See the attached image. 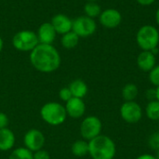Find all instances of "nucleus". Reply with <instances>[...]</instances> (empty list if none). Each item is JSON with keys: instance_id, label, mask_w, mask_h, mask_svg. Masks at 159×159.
Returning <instances> with one entry per match:
<instances>
[{"instance_id": "f257e3e1", "label": "nucleus", "mask_w": 159, "mask_h": 159, "mask_svg": "<svg viewBox=\"0 0 159 159\" xmlns=\"http://www.w3.org/2000/svg\"><path fill=\"white\" fill-rule=\"evenodd\" d=\"M30 61L41 73H52L61 66V55L52 45L38 44L30 54Z\"/></svg>"}, {"instance_id": "f03ea898", "label": "nucleus", "mask_w": 159, "mask_h": 159, "mask_svg": "<svg viewBox=\"0 0 159 159\" xmlns=\"http://www.w3.org/2000/svg\"><path fill=\"white\" fill-rule=\"evenodd\" d=\"M116 153V144L108 136L99 135L89 142V154L92 159H114Z\"/></svg>"}, {"instance_id": "7ed1b4c3", "label": "nucleus", "mask_w": 159, "mask_h": 159, "mask_svg": "<svg viewBox=\"0 0 159 159\" xmlns=\"http://www.w3.org/2000/svg\"><path fill=\"white\" fill-rule=\"evenodd\" d=\"M40 116L44 122L50 126H60L63 124L67 117L65 107L56 102L45 103L40 109Z\"/></svg>"}, {"instance_id": "20e7f679", "label": "nucleus", "mask_w": 159, "mask_h": 159, "mask_svg": "<svg viewBox=\"0 0 159 159\" xmlns=\"http://www.w3.org/2000/svg\"><path fill=\"white\" fill-rule=\"evenodd\" d=\"M136 42L143 50L152 51L158 47L159 31L153 25H143L137 32Z\"/></svg>"}, {"instance_id": "39448f33", "label": "nucleus", "mask_w": 159, "mask_h": 159, "mask_svg": "<svg viewBox=\"0 0 159 159\" xmlns=\"http://www.w3.org/2000/svg\"><path fill=\"white\" fill-rule=\"evenodd\" d=\"M38 44L37 34L29 30L18 32L12 38L13 47L20 51H32Z\"/></svg>"}, {"instance_id": "423d86ee", "label": "nucleus", "mask_w": 159, "mask_h": 159, "mask_svg": "<svg viewBox=\"0 0 159 159\" xmlns=\"http://www.w3.org/2000/svg\"><path fill=\"white\" fill-rule=\"evenodd\" d=\"M102 129V121L94 116H87L80 125V134L85 141H91L101 135Z\"/></svg>"}, {"instance_id": "0eeeda50", "label": "nucleus", "mask_w": 159, "mask_h": 159, "mask_svg": "<svg viewBox=\"0 0 159 159\" xmlns=\"http://www.w3.org/2000/svg\"><path fill=\"white\" fill-rule=\"evenodd\" d=\"M97 30V24L94 19L88 16H81L73 20L72 31L75 32L79 37H89L92 35Z\"/></svg>"}, {"instance_id": "6e6552de", "label": "nucleus", "mask_w": 159, "mask_h": 159, "mask_svg": "<svg viewBox=\"0 0 159 159\" xmlns=\"http://www.w3.org/2000/svg\"><path fill=\"white\" fill-rule=\"evenodd\" d=\"M121 117L129 124L138 123L143 116V109L136 102H125L120 107Z\"/></svg>"}, {"instance_id": "1a4fd4ad", "label": "nucleus", "mask_w": 159, "mask_h": 159, "mask_svg": "<svg viewBox=\"0 0 159 159\" xmlns=\"http://www.w3.org/2000/svg\"><path fill=\"white\" fill-rule=\"evenodd\" d=\"M23 143L25 147L31 152H36L43 149L46 143V138L43 132L39 129H31L25 133Z\"/></svg>"}, {"instance_id": "9d476101", "label": "nucleus", "mask_w": 159, "mask_h": 159, "mask_svg": "<svg viewBox=\"0 0 159 159\" xmlns=\"http://www.w3.org/2000/svg\"><path fill=\"white\" fill-rule=\"evenodd\" d=\"M101 24L108 29H114L117 27L122 21V14L116 8H107L102 11L99 16Z\"/></svg>"}, {"instance_id": "9b49d317", "label": "nucleus", "mask_w": 159, "mask_h": 159, "mask_svg": "<svg viewBox=\"0 0 159 159\" xmlns=\"http://www.w3.org/2000/svg\"><path fill=\"white\" fill-rule=\"evenodd\" d=\"M65 110L67 116L72 118H80L85 115L86 112V104L82 99L73 97L65 103Z\"/></svg>"}, {"instance_id": "f8f14e48", "label": "nucleus", "mask_w": 159, "mask_h": 159, "mask_svg": "<svg viewBox=\"0 0 159 159\" xmlns=\"http://www.w3.org/2000/svg\"><path fill=\"white\" fill-rule=\"evenodd\" d=\"M36 34L38 37L39 44L51 45L56 38L57 33L51 22H44L39 26Z\"/></svg>"}, {"instance_id": "ddd939ff", "label": "nucleus", "mask_w": 159, "mask_h": 159, "mask_svg": "<svg viewBox=\"0 0 159 159\" xmlns=\"http://www.w3.org/2000/svg\"><path fill=\"white\" fill-rule=\"evenodd\" d=\"M51 24L53 25L56 33L61 34H64L72 31L73 28V20L64 14H56L51 20Z\"/></svg>"}, {"instance_id": "4468645a", "label": "nucleus", "mask_w": 159, "mask_h": 159, "mask_svg": "<svg viewBox=\"0 0 159 159\" xmlns=\"http://www.w3.org/2000/svg\"><path fill=\"white\" fill-rule=\"evenodd\" d=\"M138 67L143 72H150L156 66V55L152 51L143 50L137 58Z\"/></svg>"}, {"instance_id": "2eb2a0df", "label": "nucleus", "mask_w": 159, "mask_h": 159, "mask_svg": "<svg viewBox=\"0 0 159 159\" xmlns=\"http://www.w3.org/2000/svg\"><path fill=\"white\" fill-rule=\"evenodd\" d=\"M16 142L15 134L9 129H0V151L7 152L13 148Z\"/></svg>"}, {"instance_id": "dca6fc26", "label": "nucleus", "mask_w": 159, "mask_h": 159, "mask_svg": "<svg viewBox=\"0 0 159 159\" xmlns=\"http://www.w3.org/2000/svg\"><path fill=\"white\" fill-rule=\"evenodd\" d=\"M68 88L71 90L73 97L75 98L83 99L88 93V86L82 79H75L72 81Z\"/></svg>"}, {"instance_id": "f3484780", "label": "nucleus", "mask_w": 159, "mask_h": 159, "mask_svg": "<svg viewBox=\"0 0 159 159\" xmlns=\"http://www.w3.org/2000/svg\"><path fill=\"white\" fill-rule=\"evenodd\" d=\"M72 154L77 157H85L89 154V143L85 140H78L75 141L71 147Z\"/></svg>"}, {"instance_id": "a211bd4d", "label": "nucleus", "mask_w": 159, "mask_h": 159, "mask_svg": "<svg viewBox=\"0 0 159 159\" xmlns=\"http://www.w3.org/2000/svg\"><path fill=\"white\" fill-rule=\"evenodd\" d=\"M79 36L73 31H70L64 34H62L61 37V45L63 48H67V49H71L74 48L77 46L78 42H79Z\"/></svg>"}, {"instance_id": "6ab92c4d", "label": "nucleus", "mask_w": 159, "mask_h": 159, "mask_svg": "<svg viewBox=\"0 0 159 159\" xmlns=\"http://www.w3.org/2000/svg\"><path fill=\"white\" fill-rule=\"evenodd\" d=\"M139 94L138 87L135 84L129 83L125 85V87L122 89V97L126 102H132L134 101Z\"/></svg>"}, {"instance_id": "aec40b11", "label": "nucleus", "mask_w": 159, "mask_h": 159, "mask_svg": "<svg viewBox=\"0 0 159 159\" xmlns=\"http://www.w3.org/2000/svg\"><path fill=\"white\" fill-rule=\"evenodd\" d=\"M146 116L149 119L157 121L159 120V102L157 100L150 101L145 109Z\"/></svg>"}, {"instance_id": "412c9836", "label": "nucleus", "mask_w": 159, "mask_h": 159, "mask_svg": "<svg viewBox=\"0 0 159 159\" xmlns=\"http://www.w3.org/2000/svg\"><path fill=\"white\" fill-rule=\"evenodd\" d=\"M84 11L86 16L91 19L99 17L102 13L101 7L99 4H97V2H88L84 7Z\"/></svg>"}, {"instance_id": "4be33fe9", "label": "nucleus", "mask_w": 159, "mask_h": 159, "mask_svg": "<svg viewBox=\"0 0 159 159\" xmlns=\"http://www.w3.org/2000/svg\"><path fill=\"white\" fill-rule=\"evenodd\" d=\"M33 154L26 147H19L11 152L8 159H33Z\"/></svg>"}, {"instance_id": "5701e85b", "label": "nucleus", "mask_w": 159, "mask_h": 159, "mask_svg": "<svg viewBox=\"0 0 159 159\" xmlns=\"http://www.w3.org/2000/svg\"><path fill=\"white\" fill-rule=\"evenodd\" d=\"M149 80L154 86L159 87V64L149 72Z\"/></svg>"}, {"instance_id": "b1692460", "label": "nucleus", "mask_w": 159, "mask_h": 159, "mask_svg": "<svg viewBox=\"0 0 159 159\" xmlns=\"http://www.w3.org/2000/svg\"><path fill=\"white\" fill-rule=\"evenodd\" d=\"M149 146L152 150L157 151L159 149V132H155L152 134L148 141Z\"/></svg>"}, {"instance_id": "393cba45", "label": "nucleus", "mask_w": 159, "mask_h": 159, "mask_svg": "<svg viewBox=\"0 0 159 159\" xmlns=\"http://www.w3.org/2000/svg\"><path fill=\"white\" fill-rule=\"evenodd\" d=\"M59 97L61 98V101L63 102H68L70 99L73 98V95L71 93V90L69 89V88H62L60 91H59Z\"/></svg>"}, {"instance_id": "a878e982", "label": "nucleus", "mask_w": 159, "mask_h": 159, "mask_svg": "<svg viewBox=\"0 0 159 159\" xmlns=\"http://www.w3.org/2000/svg\"><path fill=\"white\" fill-rule=\"evenodd\" d=\"M33 159H50V156L48 151L41 149L33 154Z\"/></svg>"}, {"instance_id": "bb28decb", "label": "nucleus", "mask_w": 159, "mask_h": 159, "mask_svg": "<svg viewBox=\"0 0 159 159\" xmlns=\"http://www.w3.org/2000/svg\"><path fill=\"white\" fill-rule=\"evenodd\" d=\"M8 121H9V120H8L7 116L5 113L0 112V129L7 128Z\"/></svg>"}, {"instance_id": "cd10ccee", "label": "nucleus", "mask_w": 159, "mask_h": 159, "mask_svg": "<svg viewBox=\"0 0 159 159\" xmlns=\"http://www.w3.org/2000/svg\"><path fill=\"white\" fill-rule=\"evenodd\" d=\"M137 3H139L142 6H150L156 2V0H136Z\"/></svg>"}, {"instance_id": "c85d7f7f", "label": "nucleus", "mask_w": 159, "mask_h": 159, "mask_svg": "<svg viewBox=\"0 0 159 159\" xmlns=\"http://www.w3.org/2000/svg\"><path fill=\"white\" fill-rule=\"evenodd\" d=\"M146 96L149 100L154 101V99H156V89H149L146 92Z\"/></svg>"}, {"instance_id": "c756f323", "label": "nucleus", "mask_w": 159, "mask_h": 159, "mask_svg": "<svg viewBox=\"0 0 159 159\" xmlns=\"http://www.w3.org/2000/svg\"><path fill=\"white\" fill-rule=\"evenodd\" d=\"M137 159H157L156 157L152 156V155H148V154H145V155H142L140 156L139 157H137Z\"/></svg>"}, {"instance_id": "7c9ffc66", "label": "nucleus", "mask_w": 159, "mask_h": 159, "mask_svg": "<svg viewBox=\"0 0 159 159\" xmlns=\"http://www.w3.org/2000/svg\"><path fill=\"white\" fill-rule=\"evenodd\" d=\"M156 21H157V23L158 24L159 26V7L157 8V12H156Z\"/></svg>"}, {"instance_id": "2f4dec72", "label": "nucleus", "mask_w": 159, "mask_h": 159, "mask_svg": "<svg viewBox=\"0 0 159 159\" xmlns=\"http://www.w3.org/2000/svg\"><path fill=\"white\" fill-rule=\"evenodd\" d=\"M156 100L159 102V87H157L156 89Z\"/></svg>"}, {"instance_id": "473e14b6", "label": "nucleus", "mask_w": 159, "mask_h": 159, "mask_svg": "<svg viewBox=\"0 0 159 159\" xmlns=\"http://www.w3.org/2000/svg\"><path fill=\"white\" fill-rule=\"evenodd\" d=\"M3 46H4V42H3V39H2L1 36H0V52H1L2 49H3Z\"/></svg>"}, {"instance_id": "72a5a7b5", "label": "nucleus", "mask_w": 159, "mask_h": 159, "mask_svg": "<svg viewBox=\"0 0 159 159\" xmlns=\"http://www.w3.org/2000/svg\"><path fill=\"white\" fill-rule=\"evenodd\" d=\"M156 157L157 159H159V149L157 151V155H156Z\"/></svg>"}, {"instance_id": "f704fd0d", "label": "nucleus", "mask_w": 159, "mask_h": 159, "mask_svg": "<svg viewBox=\"0 0 159 159\" xmlns=\"http://www.w3.org/2000/svg\"><path fill=\"white\" fill-rule=\"evenodd\" d=\"M88 2H97L98 0H87Z\"/></svg>"}]
</instances>
